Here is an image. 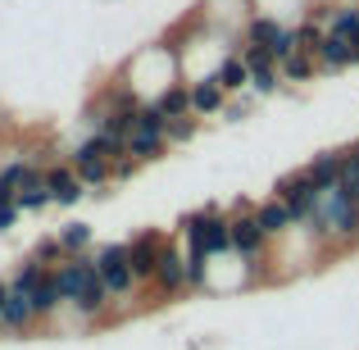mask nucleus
Returning <instances> with one entry per match:
<instances>
[{"mask_svg": "<svg viewBox=\"0 0 359 350\" xmlns=\"http://www.w3.org/2000/svg\"><path fill=\"white\" fill-rule=\"evenodd\" d=\"M318 196H323V191H318V182L305 173V168H296V173H287V177H278V182H273V201L287 205L296 223H309V214H314Z\"/></svg>", "mask_w": 359, "mask_h": 350, "instance_id": "nucleus-4", "label": "nucleus"}, {"mask_svg": "<svg viewBox=\"0 0 359 350\" xmlns=\"http://www.w3.org/2000/svg\"><path fill=\"white\" fill-rule=\"evenodd\" d=\"M223 105H228V96H223V87H219L214 78L191 82V114H196V119H214V114H223Z\"/></svg>", "mask_w": 359, "mask_h": 350, "instance_id": "nucleus-15", "label": "nucleus"}, {"mask_svg": "<svg viewBox=\"0 0 359 350\" xmlns=\"http://www.w3.org/2000/svg\"><path fill=\"white\" fill-rule=\"evenodd\" d=\"M159 250H164V232L155 228H141L137 236L128 241V260H132V278H137L141 291H150L155 282V269H159Z\"/></svg>", "mask_w": 359, "mask_h": 350, "instance_id": "nucleus-7", "label": "nucleus"}, {"mask_svg": "<svg viewBox=\"0 0 359 350\" xmlns=\"http://www.w3.org/2000/svg\"><path fill=\"white\" fill-rule=\"evenodd\" d=\"M305 228L314 232L323 260L355 250V245H359V201L351 196V187H346V182L327 187V191L318 196V205H314V214H309Z\"/></svg>", "mask_w": 359, "mask_h": 350, "instance_id": "nucleus-1", "label": "nucleus"}, {"mask_svg": "<svg viewBox=\"0 0 359 350\" xmlns=\"http://www.w3.org/2000/svg\"><path fill=\"white\" fill-rule=\"evenodd\" d=\"M305 173L318 182V191H327V187H341V182H346V146H341V150H318V155L305 164Z\"/></svg>", "mask_w": 359, "mask_h": 350, "instance_id": "nucleus-10", "label": "nucleus"}, {"mask_svg": "<svg viewBox=\"0 0 359 350\" xmlns=\"http://www.w3.org/2000/svg\"><path fill=\"white\" fill-rule=\"evenodd\" d=\"M255 105H259V96H255V91H241V96H232L228 105H223V119H228V123H241Z\"/></svg>", "mask_w": 359, "mask_h": 350, "instance_id": "nucleus-24", "label": "nucleus"}, {"mask_svg": "<svg viewBox=\"0 0 359 350\" xmlns=\"http://www.w3.org/2000/svg\"><path fill=\"white\" fill-rule=\"evenodd\" d=\"M214 82L223 87V96H241V91H250V64L241 60V55H228V60L214 69Z\"/></svg>", "mask_w": 359, "mask_h": 350, "instance_id": "nucleus-14", "label": "nucleus"}, {"mask_svg": "<svg viewBox=\"0 0 359 350\" xmlns=\"http://www.w3.org/2000/svg\"><path fill=\"white\" fill-rule=\"evenodd\" d=\"M5 300H9V278H0V318H5Z\"/></svg>", "mask_w": 359, "mask_h": 350, "instance_id": "nucleus-28", "label": "nucleus"}, {"mask_svg": "<svg viewBox=\"0 0 359 350\" xmlns=\"http://www.w3.org/2000/svg\"><path fill=\"white\" fill-rule=\"evenodd\" d=\"M69 164L78 168L82 187H87L91 196H105V187H114V164L100 155V146H96L91 137H87V141H78V146L69 150Z\"/></svg>", "mask_w": 359, "mask_h": 350, "instance_id": "nucleus-6", "label": "nucleus"}, {"mask_svg": "<svg viewBox=\"0 0 359 350\" xmlns=\"http://www.w3.org/2000/svg\"><path fill=\"white\" fill-rule=\"evenodd\" d=\"M32 159H9V164H0V187H9V191H18L23 187V177L32 173Z\"/></svg>", "mask_w": 359, "mask_h": 350, "instance_id": "nucleus-23", "label": "nucleus"}, {"mask_svg": "<svg viewBox=\"0 0 359 350\" xmlns=\"http://www.w3.org/2000/svg\"><path fill=\"white\" fill-rule=\"evenodd\" d=\"M159 155H168V137L155 128H132L128 132V159H137V164H155Z\"/></svg>", "mask_w": 359, "mask_h": 350, "instance_id": "nucleus-12", "label": "nucleus"}, {"mask_svg": "<svg viewBox=\"0 0 359 350\" xmlns=\"http://www.w3.org/2000/svg\"><path fill=\"white\" fill-rule=\"evenodd\" d=\"M32 305H36V318H41V328H50L55 318H60L64 300H60V287H55V273H50V269L36 278V287H32Z\"/></svg>", "mask_w": 359, "mask_h": 350, "instance_id": "nucleus-13", "label": "nucleus"}, {"mask_svg": "<svg viewBox=\"0 0 359 350\" xmlns=\"http://www.w3.org/2000/svg\"><path fill=\"white\" fill-rule=\"evenodd\" d=\"M255 214H259V228L269 232V241H282V236H287L291 228H296L291 210H287L282 201H273V196H269V201H259V210H255Z\"/></svg>", "mask_w": 359, "mask_h": 350, "instance_id": "nucleus-16", "label": "nucleus"}, {"mask_svg": "<svg viewBox=\"0 0 359 350\" xmlns=\"http://www.w3.org/2000/svg\"><path fill=\"white\" fill-rule=\"evenodd\" d=\"M46 187H50V201L55 205H64V210H69V205H78L82 196H91L87 187H82V177H78V168L69 164V159H60V164H46Z\"/></svg>", "mask_w": 359, "mask_h": 350, "instance_id": "nucleus-8", "label": "nucleus"}, {"mask_svg": "<svg viewBox=\"0 0 359 350\" xmlns=\"http://www.w3.org/2000/svg\"><path fill=\"white\" fill-rule=\"evenodd\" d=\"M137 168H141V164H137V159H128V155L114 159V182H128V177L137 173Z\"/></svg>", "mask_w": 359, "mask_h": 350, "instance_id": "nucleus-27", "label": "nucleus"}, {"mask_svg": "<svg viewBox=\"0 0 359 350\" xmlns=\"http://www.w3.org/2000/svg\"><path fill=\"white\" fill-rule=\"evenodd\" d=\"M150 291H155L159 300H177L187 296V250L173 241V236H164V250H159V269H155V282H150Z\"/></svg>", "mask_w": 359, "mask_h": 350, "instance_id": "nucleus-5", "label": "nucleus"}, {"mask_svg": "<svg viewBox=\"0 0 359 350\" xmlns=\"http://www.w3.org/2000/svg\"><path fill=\"white\" fill-rule=\"evenodd\" d=\"M210 269H214L210 255H205L201 245H187V287L205 291V287H210Z\"/></svg>", "mask_w": 359, "mask_h": 350, "instance_id": "nucleus-21", "label": "nucleus"}, {"mask_svg": "<svg viewBox=\"0 0 359 350\" xmlns=\"http://www.w3.org/2000/svg\"><path fill=\"white\" fill-rule=\"evenodd\" d=\"M278 69H282V82H287V87H305V82L318 78V60L314 55H300V51L291 55V60H282Z\"/></svg>", "mask_w": 359, "mask_h": 350, "instance_id": "nucleus-18", "label": "nucleus"}, {"mask_svg": "<svg viewBox=\"0 0 359 350\" xmlns=\"http://www.w3.org/2000/svg\"><path fill=\"white\" fill-rule=\"evenodd\" d=\"M32 260H41L46 269H55V264L64 260V245H60V241H55V236H50V241H41V245H36V250H32Z\"/></svg>", "mask_w": 359, "mask_h": 350, "instance_id": "nucleus-26", "label": "nucleus"}, {"mask_svg": "<svg viewBox=\"0 0 359 350\" xmlns=\"http://www.w3.org/2000/svg\"><path fill=\"white\" fill-rule=\"evenodd\" d=\"M241 41H245V46H259V51L269 55L273 64L291 60V55L300 51L296 23H278V18H269V14H250V18H245V27H241Z\"/></svg>", "mask_w": 359, "mask_h": 350, "instance_id": "nucleus-3", "label": "nucleus"}, {"mask_svg": "<svg viewBox=\"0 0 359 350\" xmlns=\"http://www.w3.org/2000/svg\"><path fill=\"white\" fill-rule=\"evenodd\" d=\"M314 60H318V73H346V69L359 64V46L346 41V36H337V32H327Z\"/></svg>", "mask_w": 359, "mask_h": 350, "instance_id": "nucleus-9", "label": "nucleus"}, {"mask_svg": "<svg viewBox=\"0 0 359 350\" xmlns=\"http://www.w3.org/2000/svg\"><path fill=\"white\" fill-rule=\"evenodd\" d=\"M196 132H201V119L187 114V119H168V132H164V137H168V146H187Z\"/></svg>", "mask_w": 359, "mask_h": 350, "instance_id": "nucleus-22", "label": "nucleus"}, {"mask_svg": "<svg viewBox=\"0 0 359 350\" xmlns=\"http://www.w3.org/2000/svg\"><path fill=\"white\" fill-rule=\"evenodd\" d=\"M55 241L64 245V255H91V223L73 219V223H60Z\"/></svg>", "mask_w": 359, "mask_h": 350, "instance_id": "nucleus-19", "label": "nucleus"}, {"mask_svg": "<svg viewBox=\"0 0 359 350\" xmlns=\"http://www.w3.org/2000/svg\"><path fill=\"white\" fill-rule=\"evenodd\" d=\"M9 228H18V201L9 187H0V232H9Z\"/></svg>", "mask_w": 359, "mask_h": 350, "instance_id": "nucleus-25", "label": "nucleus"}, {"mask_svg": "<svg viewBox=\"0 0 359 350\" xmlns=\"http://www.w3.org/2000/svg\"><path fill=\"white\" fill-rule=\"evenodd\" d=\"M14 201H18V214H41V210H50V187H46V168H32V173L23 177V187L14 191Z\"/></svg>", "mask_w": 359, "mask_h": 350, "instance_id": "nucleus-11", "label": "nucleus"}, {"mask_svg": "<svg viewBox=\"0 0 359 350\" xmlns=\"http://www.w3.org/2000/svg\"><path fill=\"white\" fill-rule=\"evenodd\" d=\"M155 105H159L164 119H187V114H191V82H173Z\"/></svg>", "mask_w": 359, "mask_h": 350, "instance_id": "nucleus-20", "label": "nucleus"}, {"mask_svg": "<svg viewBox=\"0 0 359 350\" xmlns=\"http://www.w3.org/2000/svg\"><path fill=\"white\" fill-rule=\"evenodd\" d=\"M91 260H96V273H100V282H105L109 300H114V305H123V309H137V305H141V287H137V278H132L128 241L96 245V250H91Z\"/></svg>", "mask_w": 359, "mask_h": 350, "instance_id": "nucleus-2", "label": "nucleus"}, {"mask_svg": "<svg viewBox=\"0 0 359 350\" xmlns=\"http://www.w3.org/2000/svg\"><path fill=\"white\" fill-rule=\"evenodd\" d=\"M309 5H314V0H250L255 14H269V18H278V23H305Z\"/></svg>", "mask_w": 359, "mask_h": 350, "instance_id": "nucleus-17", "label": "nucleus"}]
</instances>
